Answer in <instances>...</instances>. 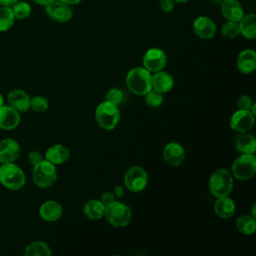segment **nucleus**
Masks as SVG:
<instances>
[{"instance_id":"f257e3e1","label":"nucleus","mask_w":256,"mask_h":256,"mask_svg":"<svg viewBox=\"0 0 256 256\" xmlns=\"http://www.w3.org/2000/svg\"><path fill=\"white\" fill-rule=\"evenodd\" d=\"M151 72L144 67L131 69L126 76V85L128 89L136 95H145L152 89Z\"/></svg>"},{"instance_id":"f03ea898","label":"nucleus","mask_w":256,"mask_h":256,"mask_svg":"<svg viewBox=\"0 0 256 256\" xmlns=\"http://www.w3.org/2000/svg\"><path fill=\"white\" fill-rule=\"evenodd\" d=\"M233 186V177L226 169H217L210 176L209 190L215 197L228 196L232 192Z\"/></svg>"},{"instance_id":"7ed1b4c3","label":"nucleus","mask_w":256,"mask_h":256,"mask_svg":"<svg viewBox=\"0 0 256 256\" xmlns=\"http://www.w3.org/2000/svg\"><path fill=\"white\" fill-rule=\"evenodd\" d=\"M0 183L10 190H19L25 185L26 177L23 170L14 162L4 163L0 167Z\"/></svg>"},{"instance_id":"20e7f679","label":"nucleus","mask_w":256,"mask_h":256,"mask_svg":"<svg viewBox=\"0 0 256 256\" xmlns=\"http://www.w3.org/2000/svg\"><path fill=\"white\" fill-rule=\"evenodd\" d=\"M104 216L112 226L121 228L130 223L132 212L128 205L114 200L113 202L105 205Z\"/></svg>"},{"instance_id":"39448f33","label":"nucleus","mask_w":256,"mask_h":256,"mask_svg":"<svg viewBox=\"0 0 256 256\" xmlns=\"http://www.w3.org/2000/svg\"><path fill=\"white\" fill-rule=\"evenodd\" d=\"M95 117L98 125L102 129L113 130L120 120V112L118 106L105 101L100 103L96 108Z\"/></svg>"},{"instance_id":"423d86ee","label":"nucleus","mask_w":256,"mask_h":256,"mask_svg":"<svg viewBox=\"0 0 256 256\" xmlns=\"http://www.w3.org/2000/svg\"><path fill=\"white\" fill-rule=\"evenodd\" d=\"M33 181L40 188H48L53 185L57 179V170L53 163L48 160H42L34 165Z\"/></svg>"},{"instance_id":"0eeeda50","label":"nucleus","mask_w":256,"mask_h":256,"mask_svg":"<svg viewBox=\"0 0 256 256\" xmlns=\"http://www.w3.org/2000/svg\"><path fill=\"white\" fill-rule=\"evenodd\" d=\"M232 172L238 180L251 179L256 173V157L254 154L242 153L232 163Z\"/></svg>"},{"instance_id":"6e6552de","label":"nucleus","mask_w":256,"mask_h":256,"mask_svg":"<svg viewBox=\"0 0 256 256\" xmlns=\"http://www.w3.org/2000/svg\"><path fill=\"white\" fill-rule=\"evenodd\" d=\"M147 183V173L141 166L130 167L124 175L125 187L131 192L136 193L144 190Z\"/></svg>"},{"instance_id":"1a4fd4ad","label":"nucleus","mask_w":256,"mask_h":256,"mask_svg":"<svg viewBox=\"0 0 256 256\" xmlns=\"http://www.w3.org/2000/svg\"><path fill=\"white\" fill-rule=\"evenodd\" d=\"M167 56L162 49L151 48L143 56L142 62L145 69L149 72H158L165 67Z\"/></svg>"},{"instance_id":"9d476101","label":"nucleus","mask_w":256,"mask_h":256,"mask_svg":"<svg viewBox=\"0 0 256 256\" xmlns=\"http://www.w3.org/2000/svg\"><path fill=\"white\" fill-rule=\"evenodd\" d=\"M45 11L52 20L60 23L69 21L73 14L69 5L60 0H53L46 4Z\"/></svg>"},{"instance_id":"9b49d317","label":"nucleus","mask_w":256,"mask_h":256,"mask_svg":"<svg viewBox=\"0 0 256 256\" xmlns=\"http://www.w3.org/2000/svg\"><path fill=\"white\" fill-rule=\"evenodd\" d=\"M255 116L250 110L239 109L230 119V127L237 132H248L254 125Z\"/></svg>"},{"instance_id":"f8f14e48","label":"nucleus","mask_w":256,"mask_h":256,"mask_svg":"<svg viewBox=\"0 0 256 256\" xmlns=\"http://www.w3.org/2000/svg\"><path fill=\"white\" fill-rule=\"evenodd\" d=\"M163 159L170 166H179L185 159V150L177 142H169L163 149Z\"/></svg>"},{"instance_id":"ddd939ff","label":"nucleus","mask_w":256,"mask_h":256,"mask_svg":"<svg viewBox=\"0 0 256 256\" xmlns=\"http://www.w3.org/2000/svg\"><path fill=\"white\" fill-rule=\"evenodd\" d=\"M20 155L19 143L11 138L0 141V163H12Z\"/></svg>"},{"instance_id":"4468645a","label":"nucleus","mask_w":256,"mask_h":256,"mask_svg":"<svg viewBox=\"0 0 256 256\" xmlns=\"http://www.w3.org/2000/svg\"><path fill=\"white\" fill-rule=\"evenodd\" d=\"M20 114L10 105L0 107V129L13 130L20 123Z\"/></svg>"},{"instance_id":"2eb2a0df","label":"nucleus","mask_w":256,"mask_h":256,"mask_svg":"<svg viewBox=\"0 0 256 256\" xmlns=\"http://www.w3.org/2000/svg\"><path fill=\"white\" fill-rule=\"evenodd\" d=\"M193 29L196 35L202 39H211L216 33V25L212 19L206 16H200L195 19Z\"/></svg>"},{"instance_id":"dca6fc26","label":"nucleus","mask_w":256,"mask_h":256,"mask_svg":"<svg viewBox=\"0 0 256 256\" xmlns=\"http://www.w3.org/2000/svg\"><path fill=\"white\" fill-rule=\"evenodd\" d=\"M30 99L29 95L20 89L10 91L7 96L9 105L18 112H26L30 109Z\"/></svg>"},{"instance_id":"f3484780","label":"nucleus","mask_w":256,"mask_h":256,"mask_svg":"<svg viewBox=\"0 0 256 256\" xmlns=\"http://www.w3.org/2000/svg\"><path fill=\"white\" fill-rule=\"evenodd\" d=\"M238 70L243 74H249L256 69V53L254 50L246 49L239 53L236 61Z\"/></svg>"},{"instance_id":"a211bd4d","label":"nucleus","mask_w":256,"mask_h":256,"mask_svg":"<svg viewBox=\"0 0 256 256\" xmlns=\"http://www.w3.org/2000/svg\"><path fill=\"white\" fill-rule=\"evenodd\" d=\"M151 85L156 91L166 93L173 88L174 80L171 74L160 70L158 72H154V74L151 76Z\"/></svg>"},{"instance_id":"6ab92c4d","label":"nucleus","mask_w":256,"mask_h":256,"mask_svg":"<svg viewBox=\"0 0 256 256\" xmlns=\"http://www.w3.org/2000/svg\"><path fill=\"white\" fill-rule=\"evenodd\" d=\"M221 12L229 21L239 22L244 16L243 8L237 0H224L221 4Z\"/></svg>"},{"instance_id":"aec40b11","label":"nucleus","mask_w":256,"mask_h":256,"mask_svg":"<svg viewBox=\"0 0 256 256\" xmlns=\"http://www.w3.org/2000/svg\"><path fill=\"white\" fill-rule=\"evenodd\" d=\"M236 205L234 201L228 196L217 197L214 204V212L222 219H228L235 214Z\"/></svg>"},{"instance_id":"412c9836","label":"nucleus","mask_w":256,"mask_h":256,"mask_svg":"<svg viewBox=\"0 0 256 256\" xmlns=\"http://www.w3.org/2000/svg\"><path fill=\"white\" fill-rule=\"evenodd\" d=\"M62 206L53 200L44 202L39 208V214L42 219L48 222H54L62 216Z\"/></svg>"},{"instance_id":"4be33fe9","label":"nucleus","mask_w":256,"mask_h":256,"mask_svg":"<svg viewBox=\"0 0 256 256\" xmlns=\"http://www.w3.org/2000/svg\"><path fill=\"white\" fill-rule=\"evenodd\" d=\"M70 157V150L61 144H56L47 149L45 153L46 160L50 161L54 165H60L65 163Z\"/></svg>"},{"instance_id":"5701e85b","label":"nucleus","mask_w":256,"mask_h":256,"mask_svg":"<svg viewBox=\"0 0 256 256\" xmlns=\"http://www.w3.org/2000/svg\"><path fill=\"white\" fill-rule=\"evenodd\" d=\"M236 149L245 154H253L256 150V139L248 132H240L235 138Z\"/></svg>"},{"instance_id":"b1692460","label":"nucleus","mask_w":256,"mask_h":256,"mask_svg":"<svg viewBox=\"0 0 256 256\" xmlns=\"http://www.w3.org/2000/svg\"><path fill=\"white\" fill-rule=\"evenodd\" d=\"M105 205L101 200L92 199L83 207L84 215L90 220H98L104 216Z\"/></svg>"},{"instance_id":"393cba45","label":"nucleus","mask_w":256,"mask_h":256,"mask_svg":"<svg viewBox=\"0 0 256 256\" xmlns=\"http://www.w3.org/2000/svg\"><path fill=\"white\" fill-rule=\"evenodd\" d=\"M239 29L240 33L248 38L255 39L256 38V16L254 14H248L243 16L239 21Z\"/></svg>"},{"instance_id":"a878e982","label":"nucleus","mask_w":256,"mask_h":256,"mask_svg":"<svg viewBox=\"0 0 256 256\" xmlns=\"http://www.w3.org/2000/svg\"><path fill=\"white\" fill-rule=\"evenodd\" d=\"M236 228L245 235H251L256 230V220L252 215H242L236 220Z\"/></svg>"},{"instance_id":"bb28decb","label":"nucleus","mask_w":256,"mask_h":256,"mask_svg":"<svg viewBox=\"0 0 256 256\" xmlns=\"http://www.w3.org/2000/svg\"><path fill=\"white\" fill-rule=\"evenodd\" d=\"M24 254L26 256H50L52 253L46 243L42 241H35L26 247Z\"/></svg>"},{"instance_id":"cd10ccee","label":"nucleus","mask_w":256,"mask_h":256,"mask_svg":"<svg viewBox=\"0 0 256 256\" xmlns=\"http://www.w3.org/2000/svg\"><path fill=\"white\" fill-rule=\"evenodd\" d=\"M14 14L12 8L2 6L0 8V32L9 30L14 24Z\"/></svg>"},{"instance_id":"c85d7f7f","label":"nucleus","mask_w":256,"mask_h":256,"mask_svg":"<svg viewBox=\"0 0 256 256\" xmlns=\"http://www.w3.org/2000/svg\"><path fill=\"white\" fill-rule=\"evenodd\" d=\"M12 11L15 18L23 20L31 14V7L27 2H16L12 6Z\"/></svg>"},{"instance_id":"c756f323","label":"nucleus","mask_w":256,"mask_h":256,"mask_svg":"<svg viewBox=\"0 0 256 256\" xmlns=\"http://www.w3.org/2000/svg\"><path fill=\"white\" fill-rule=\"evenodd\" d=\"M221 33L224 37L226 38H235L240 34V29H239V23L235 21H227L222 25L221 28Z\"/></svg>"},{"instance_id":"7c9ffc66","label":"nucleus","mask_w":256,"mask_h":256,"mask_svg":"<svg viewBox=\"0 0 256 256\" xmlns=\"http://www.w3.org/2000/svg\"><path fill=\"white\" fill-rule=\"evenodd\" d=\"M145 96H146L145 100H146L147 105L152 108L159 107L164 100L163 93H160V92L156 91L155 89H151L148 93L145 94Z\"/></svg>"},{"instance_id":"2f4dec72","label":"nucleus","mask_w":256,"mask_h":256,"mask_svg":"<svg viewBox=\"0 0 256 256\" xmlns=\"http://www.w3.org/2000/svg\"><path fill=\"white\" fill-rule=\"evenodd\" d=\"M48 100L43 96H34L30 99V108L36 112H44L48 109Z\"/></svg>"},{"instance_id":"473e14b6","label":"nucleus","mask_w":256,"mask_h":256,"mask_svg":"<svg viewBox=\"0 0 256 256\" xmlns=\"http://www.w3.org/2000/svg\"><path fill=\"white\" fill-rule=\"evenodd\" d=\"M123 99V93L117 88H111L106 94V101L118 106Z\"/></svg>"},{"instance_id":"72a5a7b5","label":"nucleus","mask_w":256,"mask_h":256,"mask_svg":"<svg viewBox=\"0 0 256 256\" xmlns=\"http://www.w3.org/2000/svg\"><path fill=\"white\" fill-rule=\"evenodd\" d=\"M252 104H253L252 98L249 95H245V94L241 95L237 101L238 108L243 109V110H250Z\"/></svg>"},{"instance_id":"f704fd0d","label":"nucleus","mask_w":256,"mask_h":256,"mask_svg":"<svg viewBox=\"0 0 256 256\" xmlns=\"http://www.w3.org/2000/svg\"><path fill=\"white\" fill-rule=\"evenodd\" d=\"M28 160L32 165H36L39 162H41L43 160V158H42V155L38 151H31L28 154Z\"/></svg>"},{"instance_id":"c9c22d12","label":"nucleus","mask_w":256,"mask_h":256,"mask_svg":"<svg viewBox=\"0 0 256 256\" xmlns=\"http://www.w3.org/2000/svg\"><path fill=\"white\" fill-rule=\"evenodd\" d=\"M115 200V195L112 192L106 191L101 195V201L104 203V205H107Z\"/></svg>"},{"instance_id":"e433bc0d","label":"nucleus","mask_w":256,"mask_h":256,"mask_svg":"<svg viewBox=\"0 0 256 256\" xmlns=\"http://www.w3.org/2000/svg\"><path fill=\"white\" fill-rule=\"evenodd\" d=\"M161 1V8L165 11V12H170L172 11L173 7H174V0H160Z\"/></svg>"},{"instance_id":"4c0bfd02","label":"nucleus","mask_w":256,"mask_h":256,"mask_svg":"<svg viewBox=\"0 0 256 256\" xmlns=\"http://www.w3.org/2000/svg\"><path fill=\"white\" fill-rule=\"evenodd\" d=\"M16 2H17V0H0V5L1 6H6V7H11Z\"/></svg>"},{"instance_id":"58836bf2","label":"nucleus","mask_w":256,"mask_h":256,"mask_svg":"<svg viewBox=\"0 0 256 256\" xmlns=\"http://www.w3.org/2000/svg\"><path fill=\"white\" fill-rule=\"evenodd\" d=\"M114 195L117 196V197H122L123 196V189L121 186L117 185L115 188H114Z\"/></svg>"},{"instance_id":"ea45409f","label":"nucleus","mask_w":256,"mask_h":256,"mask_svg":"<svg viewBox=\"0 0 256 256\" xmlns=\"http://www.w3.org/2000/svg\"><path fill=\"white\" fill-rule=\"evenodd\" d=\"M60 1L66 3L68 5H75V4H78L79 2H81L82 0H60Z\"/></svg>"},{"instance_id":"a19ab883","label":"nucleus","mask_w":256,"mask_h":256,"mask_svg":"<svg viewBox=\"0 0 256 256\" xmlns=\"http://www.w3.org/2000/svg\"><path fill=\"white\" fill-rule=\"evenodd\" d=\"M33 1L40 4V5H46V4H48L49 2H51L53 0H33Z\"/></svg>"},{"instance_id":"79ce46f5","label":"nucleus","mask_w":256,"mask_h":256,"mask_svg":"<svg viewBox=\"0 0 256 256\" xmlns=\"http://www.w3.org/2000/svg\"><path fill=\"white\" fill-rule=\"evenodd\" d=\"M4 105V99H3V96L0 94V107Z\"/></svg>"},{"instance_id":"37998d69","label":"nucleus","mask_w":256,"mask_h":256,"mask_svg":"<svg viewBox=\"0 0 256 256\" xmlns=\"http://www.w3.org/2000/svg\"><path fill=\"white\" fill-rule=\"evenodd\" d=\"M174 1H176V2H178V3H185V2H187V1H189V0H174Z\"/></svg>"}]
</instances>
